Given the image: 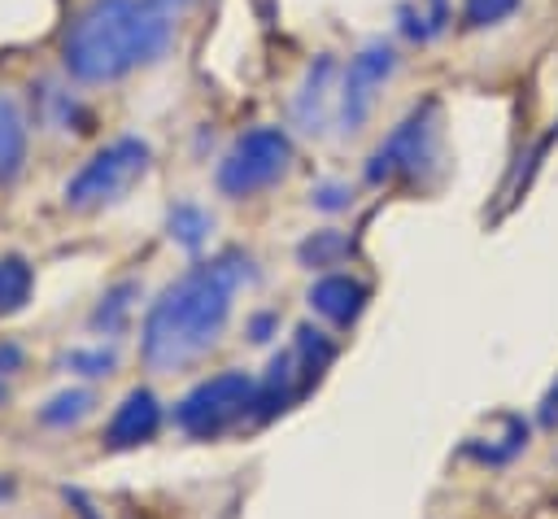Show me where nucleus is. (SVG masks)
<instances>
[{
	"label": "nucleus",
	"instance_id": "1",
	"mask_svg": "<svg viewBox=\"0 0 558 519\" xmlns=\"http://www.w3.org/2000/svg\"><path fill=\"white\" fill-rule=\"evenodd\" d=\"M244 279H253V262L235 249L179 275L144 318V340H140L144 362L153 371H179L201 353H209L227 331Z\"/></svg>",
	"mask_w": 558,
	"mask_h": 519
},
{
	"label": "nucleus",
	"instance_id": "2",
	"mask_svg": "<svg viewBox=\"0 0 558 519\" xmlns=\"http://www.w3.org/2000/svg\"><path fill=\"white\" fill-rule=\"evenodd\" d=\"M174 13L161 0H92L74 13L61 61L78 83H113L153 65L174 39Z\"/></svg>",
	"mask_w": 558,
	"mask_h": 519
},
{
	"label": "nucleus",
	"instance_id": "3",
	"mask_svg": "<svg viewBox=\"0 0 558 519\" xmlns=\"http://www.w3.org/2000/svg\"><path fill=\"white\" fill-rule=\"evenodd\" d=\"M153 166V148L140 135H118L105 148H96L70 179H65V209L92 214L105 205H118Z\"/></svg>",
	"mask_w": 558,
	"mask_h": 519
},
{
	"label": "nucleus",
	"instance_id": "4",
	"mask_svg": "<svg viewBox=\"0 0 558 519\" xmlns=\"http://www.w3.org/2000/svg\"><path fill=\"white\" fill-rule=\"evenodd\" d=\"M436 161H440V100L427 96L366 157V179L371 183H397V179L418 183Z\"/></svg>",
	"mask_w": 558,
	"mask_h": 519
},
{
	"label": "nucleus",
	"instance_id": "5",
	"mask_svg": "<svg viewBox=\"0 0 558 519\" xmlns=\"http://www.w3.org/2000/svg\"><path fill=\"white\" fill-rule=\"evenodd\" d=\"M331 358H336V345H331L323 331L301 327L296 340H292V349H283V353L270 358L266 379H262L257 393H253L248 419H253V423H266V419L283 414L296 397H305V393L323 379V371L331 366Z\"/></svg>",
	"mask_w": 558,
	"mask_h": 519
},
{
	"label": "nucleus",
	"instance_id": "6",
	"mask_svg": "<svg viewBox=\"0 0 558 519\" xmlns=\"http://www.w3.org/2000/svg\"><path fill=\"white\" fill-rule=\"evenodd\" d=\"M253 393L257 379L244 371H218L209 379H201L179 406H174V423L192 436V440H214L227 427H235L240 419H248L253 410Z\"/></svg>",
	"mask_w": 558,
	"mask_h": 519
},
{
	"label": "nucleus",
	"instance_id": "7",
	"mask_svg": "<svg viewBox=\"0 0 558 519\" xmlns=\"http://www.w3.org/2000/svg\"><path fill=\"white\" fill-rule=\"evenodd\" d=\"M288 166H292V140H288V131H279V126H253L218 161V188L227 196L244 201V196L279 183L288 174Z\"/></svg>",
	"mask_w": 558,
	"mask_h": 519
},
{
	"label": "nucleus",
	"instance_id": "8",
	"mask_svg": "<svg viewBox=\"0 0 558 519\" xmlns=\"http://www.w3.org/2000/svg\"><path fill=\"white\" fill-rule=\"evenodd\" d=\"M397 70V52L392 44H366L349 65H344V79H340V96H336V118L344 131H357L371 109H375V96L384 92V83L392 79Z\"/></svg>",
	"mask_w": 558,
	"mask_h": 519
},
{
	"label": "nucleus",
	"instance_id": "9",
	"mask_svg": "<svg viewBox=\"0 0 558 519\" xmlns=\"http://www.w3.org/2000/svg\"><path fill=\"white\" fill-rule=\"evenodd\" d=\"M157 427H161V401H157V393L153 388H131L118 401V410H113V419L105 427V445L109 449H131V445L153 440Z\"/></svg>",
	"mask_w": 558,
	"mask_h": 519
},
{
	"label": "nucleus",
	"instance_id": "10",
	"mask_svg": "<svg viewBox=\"0 0 558 519\" xmlns=\"http://www.w3.org/2000/svg\"><path fill=\"white\" fill-rule=\"evenodd\" d=\"M366 301H371V288H366L362 279H353V275H323V279L310 288V305H314L327 323H336V327L357 323V314L366 310Z\"/></svg>",
	"mask_w": 558,
	"mask_h": 519
},
{
	"label": "nucleus",
	"instance_id": "11",
	"mask_svg": "<svg viewBox=\"0 0 558 519\" xmlns=\"http://www.w3.org/2000/svg\"><path fill=\"white\" fill-rule=\"evenodd\" d=\"M31 148V122L13 92H0V183H13L26 166Z\"/></svg>",
	"mask_w": 558,
	"mask_h": 519
},
{
	"label": "nucleus",
	"instance_id": "12",
	"mask_svg": "<svg viewBox=\"0 0 558 519\" xmlns=\"http://www.w3.org/2000/svg\"><path fill=\"white\" fill-rule=\"evenodd\" d=\"M331 79H336V61H331V57H318V61L310 65L301 92H296V105H292V109H296V122H301L305 131H323L327 105H331Z\"/></svg>",
	"mask_w": 558,
	"mask_h": 519
},
{
	"label": "nucleus",
	"instance_id": "13",
	"mask_svg": "<svg viewBox=\"0 0 558 519\" xmlns=\"http://www.w3.org/2000/svg\"><path fill=\"white\" fill-rule=\"evenodd\" d=\"M523 445H527V423H523L519 414H501V436H488V445L466 440V458H475V462H484V467H501V462H510Z\"/></svg>",
	"mask_w": 558,
	"mask_h": 519
},
{
	"label": "nucleus",
	"instance_id": "14",
	"mask_svg": "<svg viewBox=\"0 0 558 519\" xmlns=\"http://www.w3.org/2000/svg\"><path fill=\"white\" fill-rule=\"evenodd\" d=\"M31 288H35L31 262L17 257V253L0 257V318H4V314H17V310L31 301Z\"/></svg>",
	"mask_w": 558,
	"mask_h": 519
},
{
	"label": "nucleus",
	"instance_id": "15",
	"mask_svg": "<svg viewBox=\"0 0 558 519\" xmlns=\"http://www.w3.org/2000/svg\"><path fill=\"white\" fill-rule=\"evenodd\" d=\"M449 26V0H410L401 4V31L418 44L436 39Z\"/></svg>",
	"mask_w": 558,
	"mask_h": 519
},
{
	"label": "nucleus",
	"instance_id": "16",
	"mask_svg": "<svg viewBox=\"0 0 558 519\" xmlns=\"http://www.w3.org/2000/svg\"><path fill=\"white\" fill-rule=\"evenodd\" d=\"M92 406H96V397H92L87 388H65V393H57V397L39 410V423H44V427H70V423H78L83 414H92Z\"/></svg>",
	"mask_w": 558,
	"mask_h": 519
},
{
	"label": "nucleus",
	"instance_id": "17",
	"mask_svg": "<svg viewBox=\"0 0 558 519\" xmlns=\"http://www.w3.org/2000/svg\"><path fill=\"white\" fill-rule=\"evenodd\" d=\"M166 227H170V240H179L183 249H196L214 222H209V214H205L201 205H187V201H183V205H174V209H170Z\"/></svg>",
	"mask_w": 558,
	"mask_h": 519
},
{
	"label": "nucleus",
	"instance_id": "18",
	"mask_svg": "<svg viewBox=\"0 0 558 519\" xmlns=\"http://www.w3.org/2000/svg\"><path fill=\"white\" fill-rule=\"evenodd\" d=\"M296 253H301L305 266H318V270H323V266H336V262L349 253V240H344L340 231H314Z\"/></svg>",
	"mask_w": 558,
	"mask_h": 519
},
{
	"label": "nucleus",
	"instance_id": "19",
	"mask_svg": "<svg viewBox=\"0 0 558 519\" xmlns=\"http://www.w3.org/2000/svg\"><path fill=\"white\" fill-rule=\"evenodd\" d=\"M514 9H519V0H462V26L466 31H484V26L506 22Z\"/></svg>",
	"mask_w": 558,
	"mask_h": 519
},
{
	"label": "nucleus",
	"instance_id": "20",
	"mask_svg": "<svg viewBox=\"0 0 558 519\" xmlns=\"http://www.w3.org/2000/svg\"><path fill=\"white\" fill-rule=\"evenodd\" d=\"M131 297H135V283H118V288L96 305L92 327H96V331H118L122 318H126V310H131Z\"/></svg>",
	"mask_w": 558,
	"mask_h": 519
},
{
	"label": "nucleus",
	"instance_id": "21",
	"mask_svg": "<svg viewBox=\"0 0 558 519\" xmlns=\"http://www.w3.org/2000/svg\"><path fill=\"white\" fill-rule=\"evenodd\" d=\"M65 366L70 371H78V375H109L113 371V353L109 349H74V353H65Z\"/></svg>",
	"mask_w": 558,
	"mask_h": 519
},
{
	"label": "nucleus",
	"instance_id": "22",
	"mask_svg": "<svg viewBox=\"0 0 558 519\" xmlns=\"http://www.w3.org/2000/svg\"><path fill=\"white\" fill-rule=\"evenodd\" d=\"M314 205H323V209H340V205H349V188H340V183H323V188L314 192Z\"/></svg>",
	"mask_w": 558,
	"mask_h": 519
},
{
	"label": "nucleus",
	"instance_id": "23",
	"mask_svg": "<svg viewBox=\"0 0 558 519\" xmlns=\"http://www.w3.org/2000/svg\"><path fill=\"white\" fill-rule=\"evenodd\" d=\"M541 423H545V427L558 423V379H554V388L541 397Z\"/></svg>",
	"mask_w": 558,
	"mask_h": 519
},
{
	"label": "nucleus",
	"instance_id": "24",
	"mask_svg": "<svg viewBox=\"0 0 558 519\" xmlns=\"http://www.w3.org/2000/svg\"><path fill=\"white\" fill-rule=\"evenodd\" d=\"M270 327H279V314H257V318L248 323V336H253V340H270Z\"/></svg>",
	"mask_w": 558,
	"mask_h": 519
},
{
	"label": "nucleus",
	"instance_id": "25",
	"mask_svg": "<svg viewBox=\"0 0 558 519\" xmlns=\"http://www.w3.org/2000/svg\"><path fill=\"white\" fill-rule=\"evenodd\" d=\"M9 397V375H0V401Z\"/></svg>",
	"mask_w": 558,
	"mask_h": 519
},
{
	"label": "nucleus",
	"instance_id": "26",
	"mask_svg": "<svg viewBox=\"0 0 558 519\" xmlns=\"http://www.w3.org/2000/svg\"><path fill=\"white\" fill-rule=\"evenodd\" d=\"M4 497H9V480H0V502H4Z\"/></svg>",
	"mask_w": 558,
	"mask_h": 519
}]
</instances>
